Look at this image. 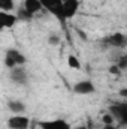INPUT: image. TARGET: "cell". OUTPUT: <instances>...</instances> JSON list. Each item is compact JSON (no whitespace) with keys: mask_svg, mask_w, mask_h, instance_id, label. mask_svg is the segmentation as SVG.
<instances>
[{"mask_svg":"<svg viewBox=\"0 0 127 129\" xmlns=\"http://www.w3.org/2000/svg\"><path fill=\"white\" fill-rule=\"evenodd\" d=\"M43 6V9H46L49 14H52L57 20H60V23L64 24L66 17H64V9H63V0H39Z\"/></svg>","mask_w":127,"mask_h":129,"instance_id":"cell-1","label":"cell"},{"mask_svg":"<svg viewBox=\"0 0 127 129\" xmlns=\"http://www.w3.org/2000/svg\"><path fill=\"white\" fill-rule=\"evenodd\" d=\"M8 126L11 129H29L30 119L23 114H15L8 120Z\"/></svg>","mask_w":127,"mask_h":129,"instance_id":"cell-2","label":"cell"},{"mask_svg":"<svg viewBox=\"0 0 127 129\" xmlns=\"http://www.w3.org/2000/svg\"><path fill=\"white\" fill-rule=\"evenodd\" d=\"M11 80H12L15 84H20V86L27 84L29 77H27L26 69H24V68H21V66H17V68L11 69Z\"/></svg>","mask_w":127,"mask_h":129,"instance_id":"cell-3","label":"cell"},{"mask_svg":"<svg viewBox=\"0 0 127 129\" xmlns=\"http://www.w3.org/2000/svg\"><path fill=\"white\" fill-rule=\"evenodd\" d=\"M106 44L111 45V47H115V48H124L127 45V38L123 33H114L111 36H108L106 39Z\"/></svg>","mask_w":127,"mask_h":129,"instance_id":"cell-4","label":"cell"},{"mask_svg":"<svg viewBox=\"0 0 127 129\" xmlns=\"http://www.w3.org/2000/svg\"><path fill=\"white\" fill-rule=\"evenodd\" d=\"M73 92L78 93V95H90L94 92V84L88 80H84V81H79L73 86Z\"/></svg>","mask_w":127,"mask_h":129,"instance_id":"cell-5","label":"cell"},{"mask_svg":"<svg viewBox=\"0 0 127 129\" xmlns=\"http://www.w3.org/2000/svg\"><path fill=\"white\" fill-rule=\"evenodd\" d=\"M78 8H79V0H63V9L66 20L75 17L78 12Z\"/></svg>","mask_w":127,"mask_h":129,"instance_id":"cell-6","label":"cell"},{"mask_svg":"<svg viewBox=\"0 0 127 129\" xmlns=\"http://www.w3.org/2000/svg\"><path fill=\"white\" fill-rule=\"evenodd\" d=\"M42 129H72L69 126L67 122H64L61 119H55V120H46V122H40L39 123Z\"/></svg>","mask_w":127,"mask_h":129,"instance_id":"cell-7","label":"cell"},{"mask_svg":"<svg viewBox=\"0 0 127 129\" xmlns=\"http://www.w3.org/2000/svg\"><path fill=\"white\" fill-rule=\"evenodd\" d=\"M17 20H18L17 15H12V14H9V12L0 11V26H2L3 29H6V27H12V26L17 23Z\"/></svg>","mask_w":127,"mask_h":129,"instance_id":"cell-8","label":"cell"},{"mask_svg":"<svg viewBox=\"0 0 127 129\" xmlns=\"http://www.w3.org/2000/svg\"><path fill=\"white\" fill-rule=\"evenodd\" d=\"M23 6L30 12V14H37L40 9H43V6H42V3L39 2V0H24V3H23Z\"/></svg>","mask_w":127,"mask_h":129,"instance_id":"cell-9","label":"cell"},{"mask_svg":"<svg viewBox=\"0 0 127 129\" xmlns=\"http://www.w3.org/2000/svg\"><path fill=\"white\" fill-rule=\"evenodd\" d=\"M6 56L8 57H11L15 63H17V66L18 64H24L26 62H27V59H26V56L23 54V53H20L18 50H8V53H6Z\"/></svg>","mask_w":127,"mask_h":129,"instance_id":"cell-10","label":"cell"},{"mask_svg":"<svg viewBox=\"0 0 127 129\" xmlns=\"http://www.w3.org/2000/svg\"><path fill=\"white\" fill-rule=\"evenodd\" d=\"M8 108L12 111V113H17V114H21L26 111V105L20 101H9L8 102Z\"/></svg>","mask_w":127,"mask_h":129,"instance_id":"cell-11","label":"cell"},{"mask_svg":"<svg viewBox=\"0 0 127 129\" xmlns=\"http://www.w3.org/2000/svg\"><path fill=\"white\" fill-rule=\"evenodd\" d=\"M0 9L5 12H12L15 9V2L14 0H0Z\"/></svg>","mask_w":127,"mask_h":129,"instance_id":"cell-12","label":"cell"},{"mask_svg":"<svg viewBox=\"0 0 127 129\" xmlns=\"http://www.w3.org/2000/svg\"><path fill=\"white\" fill-rule=\"evenodd\" d=\"M17 17H18V20H24V21H30L33 18V14H30L24 6L23 8H20L18 9V12H17Z\"/></svg>","mask_w":127,"mask_h":129,"instance_id":"cell-13","label":"cell"},{"mask_svg":"<svg viewBox=\"0 0 127 129\" xmlns=\"http://www.w3.org/2000/svg\"><path fill=\"white\" fill-rule=\"evenodd\" d=\"M67 64H69V68H72V69H79V68H81L79 60H78L75 56H69V57H67Z\"/></svg>","mask_w":127,"mask_h":129,"instance_id":"cell-14","label":"cell"},{"mask_svg":"<svg viewBox=\"0 0 127 129\" xmlns=\"http://www.w3.org/2000/svg\"><path fill=\"white\" fill-rule=\"evenodd\" d=\"M102 122H103V125H114L115 117H114L112 113H105V114L102 116Z\"/></svg>","mask_w":127,"mask_h":129,"instance_id":"cell-15","label":"cell"},{"mask_svg":"<svg viewBox=\"0 0 127 129\" xmlns=\"http://www.w3.org/2000/svg\"><path fill=\"white\" fill-rule=\"evenodd\" d=\"M120 66V69L123 71V69H127V54H124V56H120V59L117 60V63Z\"/></svg>","mask_w":127,"mask_h":129,"instance_id":"cell-16","label":"cell"},{"mask_svg":"<svg viewBox=\"0 0 127 129\" xmlns=\"http://www.w3.org/2000/svg\"><path fill=\"white\" fill-rule=\"evenodd\" d=\"M108 72L112 74V75H120V74H121V69H120L118 64H111V66L108 68Z\"/></svg>","mask_w":127,"mask_h":129,"instance_id":"cell-17","label":"cell"},{"mask_svg":"<svg viewBox=\"0 0 127 129\" xmlns=\"http://www.w3.org/2000/svg\"><path fill=\"white\" fill-rule=\"evenodd\" d=\"M48 44H49V45H58V44H60V38H58L57 35H51V36L48 38Z\"/></svg>","mask_w":127,"mask_h":129,"instance_id":"cell-18","label":"cell"},{"mask_svg":"<svg viewBox=\"0 0 127 129\" xmlns=\"http://www.w3.org/2000/svg\"><path fill=\"white\" fill-rule=\"evenodd\" d=\"M5 64H6L9 69H14V68H17V63H15V62H14L11 57H8V56L5 57Z\"/></svg>","mask_w":127,"mask_h":129,"instance_id":"cell-19","label":"cell"},{"mask_svg":"<svg viewBox=\"0 0 127 129\" xmlns=\"http://www.w3.org/2000/svg\"><path fill=\"white\" fill-rule=\"evenodd\" d=\"M120 96L126 98V99H127V87H126V89H123V90H120Z\"/></svg>","mask_w":127,"mask_h":129,"instance_id":"cell-20","label":"cell"},{"mask_svg":"<svg viewBox=\"0 0 127 129\" xmlns=\"http://www.w3.org/2000/svg\"><path fill=\"white\" fill-rule=\"evenodd\" d=\"M76 32H78V35H79V36H81V38H82L84 41L87 39V35H85V33H82V32H81V30H76Z\"/></svg>","mask_w":127,"mask_h":129,"instance_id":"cell-21","label":"cell"},{"mask_svg":"<svg viewBox=\"0 0 127 129\" xmlns=\"http://www.w3.org/2000/svg\"><path fill=\"white\" fill-rule=\"evenodd\" d=\"M102 129H117V128H115L114 125H105V126H103Z\"/></svg>","mask_w":127,"mask_h":129,"instance_id":"cell-22","label":"cell"},{"mask_svg":"<svg viewBox=\"0 0 127 129\" xmlns=\"http://www.w3.org/2000/svg\"><path fill=\"white\" fill-rule=\"evenodd\" d=\"M75 129H88L87 126H84V125H81V126H76Z\"/></svg>","mask_w":127,"mask_h":129,"instance_id":"cell-23","label":"cell"}]
</instances>
